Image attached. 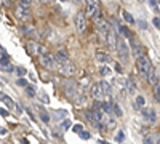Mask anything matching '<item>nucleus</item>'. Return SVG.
<instances>
[{
    "label": "nucleus",
    "instance_id": "13",
    "mask_svg": "<svg viewBox=\"0 0 160 144\" xmlns=\"http://www.w3.org/2000/svg\"><path fill=\"white\" fill-rule=\"evenodd\" d=\"M142 114H144V119L149 120L151 123H155V122H157V114H155V111H149V112H148V111L144 109Z\"/></svg>",
    "mask_w": 160,
    "mask_h": 144
},
{
    "label": "nucleus",
    "instance_id": "25",
    "mask_svg": "<svg viewBox=\"0 0 160 144\" xmlns=\"http://www.w3.org/2000/svg\"><path fill=\"white\" fill-rule=\"evenodd\" d=\"M112 114H114L115 117H122V115H123V112H122V109H120L118 104H114V107H112Z\"/></svg>",
    "mask_w": 160,
    "mask_h": 144
},
{
    "label": "nucleus",
    "instance_id": "10",
    "mask_svg": "<svg viewBox=\"0 0 160 144\" xmlns=\"http://www.w3.org/2000/svg\"><path fill=\"white\" fill-rule=\"evenodd\" d=\"M95 58H96V62H101V64L111 62L109 53H106V51H102V50H98V51H96V53H95Z\"/></svg>",
    "mask_w": 160,
    "mask_h": 144
},
{
    "label": "nucleus",
    "instance_id": "40",
    "mask_svg": "<svg viewBox=\"0 0 160 144\" xmlns=\"http://www.w3.org/2000/svg\"><path fill=\"white\" fill-rule=\"evenodd\" d=\"M62 117H66V111H59L56 114V119H62Z\"/></svg>",
    "mask_w": 160,
    "mask_h": 144
},
{
    "label": "nucleus",
    "instance_id": "46",
    "mask_svg": "<svg viewBox=\"0 0 160 144\" xmlns=\"http://www.w3.org/2000/svg\"><path fill=\"white\" fill-rule=\"evenodd\" d=\"M80 2H82V0H74V3H80Z\"/></svg>",
    "mask_w": 160,
    "mask_h": 144
},
{
    "label": "nucleus",
    "instance_id": "19",
    "mask_svg": "<svg viewBox=\"0 0 160 144\" xmlns=\"http://www.w3.org/2000/svg\"><path fill=\"white\" fill-rule=\"evenodd\" d=\"M22 32L28 37H34L35 35V31H34V27H31V26H22Z\"/></svg>",
    "mask_w": 160,
    "mask_h": 144
},
{
    "label": "nucleus",
    "instance_id": "26",
    "mask_svg": "<svg viewBox=\"0 0 160 144\" xmlns=\"http://www.w3.org/2000/svg\"><path fill=\"white\" fill-rule=\"evenodd\" d=\"M125 141V133L123 132H117L115 135V142H123Z\"/></svg>",
    "mask_w": 160,
    "mask_h": 144
},
{
    "label": "nucleus",
    "instance_id": "16",
    "mask_svg": "<svg viewBox=\"0 0 160 144\" xmlns=\"http://www.w3.org/2000/svg\"><path fill=\"white\" fill-rule=\"evenodd\" d=\"M98 72H99L102 77H106V75H111V74H112V69H111L109 66H106V64H101L99 69H98Z\"/></svg>",
    "mask_w": 160,
    "mask_h": 144
},
{
    "label": "nucleus",
    "instance_id": "28",
    "mask_svg": "<svg viewBox=\"0 0 160 144\" xmlns=\"http://www.w3.org/2000/svg\"><path fill=\"white\" fill-rule=\"evenodd\" d=\"M106 127H108L109 130H115V127H117V125H115V120L109 117V120H108V123H106Z\"/></svg>",
    "mask_w": 160,
    "mask_h": 144
},
{
    "label": "nucleus",
    "instance_id": "4",
    "mask_svg": "<svg viewBox=\"0 0 160 144\" xmlns=\"http://www.w3.org/2000/svg\"><path fill=\"white\" fill-rule=\"evenodd\" d=\"M131 40V48H133V53H135V56L139 59V58H142V56H146L144 53H146V48L139 43V42H136L135 38H130Z\"/></svg>",
    "mask_w": 160,
    "mask_h": 144
},
{
    "label": "nucleus",
    "instance_id": "30",
    "mask_svg": "<svg viewBox=\"0 0 160 144\" xmlns=\"http://www.w3.org/2000/svg\"><path fill=\"white\" fill-rule=\"evenodd\" d=\"M154 96H155L157 99H160V83H157V85L154 87Z\"/></svg>",
    "mask_w": 160,
    "mask_h": 144
},
{
    "label": "nucleus",
    "instance_id": "38",
    "mask_svg": "<svg viewBox=\"0 0 160 144\" xmlns=\"http://www.w3.org/2000/svg\"><path fill=\"white\" fill-rule=\"evenodd\" d=\"M16 72H18V75H26V69L24 67H16Z\"/></svg>",
    "mask_w": 160,
    "mask_h": 144
},
{
    "label": "nucleus",
    "instance_id": "32",
    "mask_svg": "<svg viewBox=\"0 0 160 144\" xmlns=\"http://www.w3.org/2000/svg\"><path fill=\"white\" fill-rule=\"evenodd\" d=\"M69 127H71V120H64V122L61 123V130H62V132H66Z\"/></svg>",
    "mask_w": 160,
    "mask_h": 144
},
{
    "label": "nucleus",
    "instance_id": "18",
    "mask_svg": "<svg viewBox=\"0 0 160 144\" xmlns=\"http://www.w3.org/2000/svg\"><path fill=\"white\" fill-rule=\"evenodd\" d=\"M74 99H75V104H77V106H82V104H85V95H83V93L74 95Z\"/></svg>",
    "mask_w": 160,
    "mask_h": 144
},
{
    "label": "nucleus",
    "instance_id": "1",
    "mask_svg": "<svg viewBox=\"0 0 160 144\" xmlns=\"http://www.w3.org/2000/svg\"><path fill=\"white\" fill-rule=\"evenodd\" d=\"M152 69H154V67H152L151 59H149L148 56H142V58L136 59V71L139 72L141 77H146V78H148L149 74L152 72Z\"/></svg>",
    "mask_w": 160,
    "mask_h": 144
},
{
    "label": "nucleus",
    "instance_id": "17",
    "mask_svg": "<svg viewBox=\"0 0 160 144\" xmlns=\"http://www.w3.org/2000/svg\"><path fill=\"white\" fill-rule=\"evenodd\" d=\"M127 88H128V93H131V95L136 91V83L133 82V78H131V77L127 78Z\"/></svg>",
    "mask_w": 160,
    "mask_h": 144
},
{
    "label": "nucleus",
    "instance_id": "23",
    "mask_svg": "<svg viewBox=\"0 0 160 144\" xmlns=\"http://www.w3.org/2000/svg\"><path fill=\"white\" fill-rule=\"evenodd\" d=\"M26 95H28L29 98H34V96H35V87H34V85L26 87Z\"/></svg>",
    "mask_w": 160,
    "mask_h": 144
},
{
    "label": "nucleus",
    "instance_id": "14",
    "mask_svg": "<svg viewBox=\"0 0 160 144\" xmlns=\"http://www.w3.org/2000/svg\"><path fill=\"white\" fill-rule=\"evenodd\" d=\"M148 80H149V83L152 85V87H155L157 83H160V80H158V75L155 74V71L152 69V72L149 74V77H148Z\"/></svg>",
    "mask_w": 160,
    "mask_h": 144
},
{
    "label": "nucleus",
    "instance_id": "31",
    "mask_svg": "<svg viewBox=\"0 0 160 144\" xmlns=\"http://www.w3.org/2000/svg\"><path fill=\"white\" fill-rule=\"evenodd\" d=\"M40 119H42V122H45V123H47V122L50 120V115H48L47 112H43V111H42V112H40Z\"/></svg>",
    "mask_w": 160,
    "mask_h": 144
},
{
    "label": "nucleus",
    "instance_id": "2",
    "mask_svg": "<svg viewBox=\"0 0 160 144\" xmlns=\"http://www.w3.org/2000/svg\"><path fill=\"white\" fill-rule=\"evenodd\" d=\"M56 67H58V72L64 77H71L74 75L75 72V66L71 59H66V61H58L56 62Z\"/></svg>",
    "mask_w": 160,
    "mask_h": 144
},
{
    "label": "nucleus",
    "instance_id": "11",
    "mask_svg": "<svg viewBox=\"0 0 160 144\" xmlns=\"http://www.w3.org/2000/svg\"><path fill=\"white\" fill-rule=\"evenodd\" d=\"M102 96H104V93H102L99 83H98V85H91V98L96 99V101H99Z\"/></svg>",
    "mask_w": 160,
    "mask_h": 144
},
{
    "label": "nucleus",
    "instance_id": "37",
    "mask_svg": "<svg viewBox=\"0 0 160 144\" xmlns=\"http://www.w3.org/2000/svg\"><path fill=\"white\" fill-rule=\"evenodd\" d=\"M82 128H83L82 125H75V127H74V132L80 135V133H82V132H83V130H82Z\"/></svg>",
    "mask_w": 160,
    "mask_h": 144
},
{
    "label": "nucleus",
    "instance_id": "34",
    "mask_svg": "<svg viewBox=\"0 0 160 144\" xmlns=\"http://www.w3.org/2000/svg\"><path fill=\"white\" fill-rule=\"evenodd\" d=\"M142 144H154L152 136H144V138H142Z\"/></svg>",
    "mask_w": 160,
    "mask_h": 144
},
{
    "label": "nucleus",
    "instance_id": "49",
    "mask_svg": "<svg viewBox=\"0 0 160 144\" xmlns=\"http://www.w3.org/2000/svg\"><path fill=\"white\" fill-rule=\"evenodd\" d=\"M158 144H160V142H158Z\"/></svg>",
    "mask_w": 160,
    "mask_h": 144
},
{
    "label": "nucleus",
    "instance_id": "33",
    "mask_svg": "<svg viewBox=\"0 0 160 144\" xmlns=\"http://www.w3.org/2000/svg\"><path fill=\"white\" fill-rule=\"evenodd\" d=\"M19 5H22V7H31L32 5V0H19Z\"/></svg>",
    "mask_w": 160,
    "mask_h": 144
},
{
    "label": "nucleus",
    "instance_id": "44",
    "mask_svg": "<svg viewBox=\"0 0 160 144\" xmlns=\"http://www.w3.org/2000/svg\"><path fill=\"white\" fill-rule=\"evenodd\" d=\"M149 5H151L152 8H157V3L154 2V0H149Z\"/></svg>",
    "mask_w": 160,
    "mask_h": 144
},
{
    "label": "nucleus",
    "instance_id": "6",
    "mask_svg": "<svg viewBox=\"0 0 160 144\" xmlns=\"http://www.w3.org/2000/svg\"><path fill=\"white\" fill-rule=\"evenodd\" d=\"M117 53L122 59H128V45H127L125 40H122V38H120L118 43H117Z\"/></svg>",
    "mask_w": 160,
    "mask_h": 144
},
{
    "label": "nucleus",
    "instance_id": "21",
    "mask_svg": "<svg viewBox=\"0 0 160 144\" xmlns=\"http://www.w3.org/2000/svg\"><path fill=\"white\" fill-rule=\"evenodd\" d=\"M2 102L5 104L7 107H13V106H15V104H13V101H11V98L7 96V95H3V93H2Z\"/></svg>",
    "mask_w": 160,
    "mask_h": 144
},
{
    "label": "nucleus",
    "instance_id": "48",
    "mask_svg": "<svg viewBox=\"0 0 160 144\" xmlns=\"http://www.w3.org/2000/svg\"><path fill=\"white\" fill-rule=\"evenodd\" d=\"M138 2H142V0H138Z\"/></svg>",
    "mask_w": 160,
    "mask_h": 144
},
{
    "label": "nucleus",
    "instance_id": "39",
    "mask_svg": "<svg viewBox=\"0 0 160 144\" xmlns=\"http://www.w3.org/2000/svg\"><path fill=\"white\" fill-rule=\"evenodd\" d=\"M80 138H82V139H90V133L88 132H82V133H80Z\"/></svg>",
    "mask_w": 160,
    "mask_h": 144
},
{
    "label": "nucleus",
    "instance_id": "20",
    "mask_svg": "<svg viewBox=\"0 0 160 144\" xmlns=\"http://www.w3.org/2000/svg\"><path fill=\"white\" fill-rule=\"evenodd\" d=\"M28 51H29L31 55H37V53H38V45L29 42V43H28Z\"/></svg>",
    "mask_w": 160,
    "mask_h": 144
},
{
    "label": "nucleus",
    "instance_id": "29",
    "mask_svg": "<svg viewBox=\"0 0 160 144\" xmlns=\"http://www.w3.org/2000/svg\"><path fill=\"white\" fill-rule=\"evenodd\" d=\"M16 85H18V87H29V83H28V80H26V78H18Z\"/></svg>",
    "mask_w": 160,
    "mask_h": 144
},
{
    "label": "nucleus",
    "instance_id": "47",
    "mask_svg": "<svg viewBox=\"0 0 160 144\" xmlns=\"http://www.w3.org/2000/svg\"><path fill=\"white\" fill-rule=\"evenodd\" d=\"M42 2H50V0H42Z\"/></svg>",
    "mask_w": 160,
    "mask_h": 144
},
{
    "label": "nucleus",
    "instance_id": "5",
    "mask_svg": "<svg viewBox=\"0 0 160 144\" xmlns=\"http://www.w3.org/2000/svg\"><path fill=\"white\" fill-rule=\"evenodd\" d=\"M40 62H42V66L47 67V69H53L56 66V56H53V55H45L42 56V59H40Z\"/></svg>",
    "mask_w": 160,
    "mask_h": 144
},
{
    "label": "nucleus",
    "instance_id": "42",
    "mask_svg": "<svg viewBox=\"0 0 160 144\" xmlns=\"http://www.w3.org/2000/svg\"><path fill=\"white\" fill-rule=\"evenodd\" d=\"M115 71H117V72H120V74H122V66H120L118 62L115 64Z\"/></svg>",
    "mask_w": 160,
    "mask_h": 144
},
{
    "label": "nucleus",
    "instance_id": "12",
    "mask_svg": "<svg viewBox=\"0 0 160 144\" xmlns=\"http://www.w3.org/2000/svg\"><path fill=\"white\" fill-rule=\"evenodd\" d=\"M99 87H101V90H102V93H104V96H111V93H112V87L106 82V80H101L99 82Z\"/></svg>",
    "mask_w": 160,
    "mask_h": 144
},
{
    "label": "nucleus",
    "instance_id": "9",
    "mask_svg": "<svg viewBox=\"0 0 160 144\" xmlns=\"http://www.w3.org/2000/svg\"><path fill=\"white\" fill-rule=\"evenodd\" d=\"M106 42H108V45H109L111 50H115V51H117V43H118V40H117V37H115V34H114L112 29L106 34Z\"/></svg>",
    "mask_w": 160,
    "mask_h": 144
},
{
    "label": "nucleus",
    "instance_id": "36",
    "mask_svg": "<svg viewBox=\"0 0 160 144\" xmlns=\"http://www.w3.org/2000/svg\"><path fill=\"white\" fill-rule=\"evenodd\" d=\"M152 24L155 26V27H157V29H160V18H157V16H155V18L152 19Z\"/></svg>",
    "mask_w": 160,
    "mask_h": 144
},
{
    "label": "nucleus",
    "instance_id": "35",
    "mask_svg": "<svg viewBox=\"0 0 160 144\" xmlns=\"http://www.w3.org/2000/svg\"><path fill=\"white\" fill-rule=\"evenodd\" d=\"M38 98H40V101H42V102H48V96L45 95V93H38Z\"/></svg>",
    "mask_w": 160,
    "mask_h": 144
},
{
    "label": "nucleus",
    "instance_id": "3",
    "mask_svg": "<svg viewBox=\"0 0 160 144\" xmlns=\"http://www.w3.org/2000/svg\"><path fill=\"white\" fill-rule=\"evenodd\" d=\"M75 29L78 34H83V31L87 29V13L85 11H78L75 16Z\"/></svg>",
    "mask_w": 160,
    "mask_h": 144
},
{
    "label": "nucleus",
    "instance_id": "41",
    "mask_svg": "<svg viewBox=\"0 0 160 144\" xmlns=\"http://www.w3.org/2000/svg\"><path fill=\"white\" fill-rule=\"evenodd\" d=\"M0 53H2V59H8V56H7V51H5V48H2V51H0Z\"/></svg>",
    "mask_w": 160,
    "mask_h": 144
},
{
    "label": "nucleus",
    "instance_id": "45",
    "mask_svg": "<svg viewBox=\"0 0 160 144\" xmlns=\"http://www.w3.org/2000/svg\"><path fill=\"white\" fill-rule=\"evenodd\" d=\"M21 142H22V144H29V142H28V139H21Z\"/></svg>",
    "mask_w": 160,
    "mask_h": 144
},
{
    "label": "nucleus",
    "instance_id": "24",
    "mask_svg": "<svg viewBox=\"0 0 160 144\" xmlns=\"http://www.w3.org/2000/svg\"><path fill=\"white\" fill-rule=\"evenodd\" d=\"M118 29H120V32H122V34H123L127 38H133V37H131V32L128 31V27H127V26H122V24H120V27H118Z\"/></svg>",
    "mask_w": 160,
    "mask_h": 144
},
{
    "label": "nucleus",
    "instance_id": "27",
    "mask_svg": "<svg viewBox=\"0 0 160 144\" xmlns=\"http://www.w3.org/2000/svg\"><path fill=\"white\" fill-rule=\"evenodd\" d=\"M144 104H146V99L142 96H138L136 98V102H135V107H142Z\"/></svg>",
    "mask_w": 160,
    "mask_h": 144
},
{
    "label": "nucleus",
    "instance_id": "43",
    "mask_svg": "<svg viewBox=\"0 0 160 144\" xmlns=\"http://www.w3.org/2000/svg\"><path fill=\"white\" fill-rule=\"evenodd\" d=\"M0 114H2V117H8V111L7 109H2V111H0Z\"/></svg>",
    "mask_w": 160,
    "mask_h": 144
},
{
    "label": "nucleus",
    "instance_id": "15",
    "mask_svg": "<svg viewBox=\"0 0 160 144\" xmlns=\"http://www.w3.org/2000/svg\"><path fill=\"white\" fill-rule=\"evenodd\" d=\"M112 107H114V104H111V102H108V101H102L101 102V109H102V112H106V114H112Z\"/></svg>",
    "mask_w": 160,
    "mask_h": 144
},
{
    "label": "nucleus",
    "instance_id": "7",
    "mask_svg": "<svg viewBox=\"0 0 160 144\" xmlns=\"http://www.w3.org/2000/svg\"><path fill=\"white\" fill-rule=\"evenodd\" d=\"M99 10L98 7V0H87V8H85V13H87V16H95V13Z\"/></svg>",
    "mask_w": 160,
    "mask_h": 144
},
{
    "label": "nucleus",
    "instance_id": "22",
    "mask_svg": "<svg viewBox=\"0 0 160 144\" xmlns=\"http://www.w3.org/2000/svg\"><path fill=\"white\" fill-rule=\"evenodd\" d=\"M122 16H123V19H125L127 22H130V24H135V18H133L128 11H122Z\"/></svg>",
    "mask_w": 160,
    "mask_h": 144
},
{
    "label": "nucleus",
    "instance_id": "8",
    "mask_svg": "<svg viewBox=\"0 0 160 144\" xmlns=\"http://www.w3.org/2000/svg\"><path fill=\"white\" fill-rule=\"evenodd\" d=\"M16 16H18L19 19L26 21V19H29V18H31V11H29V8H28V7L18 5V7H16Z\"/></svg>",
    "mask_w": 160,
    "mask_h": 144
}]
</instances>
